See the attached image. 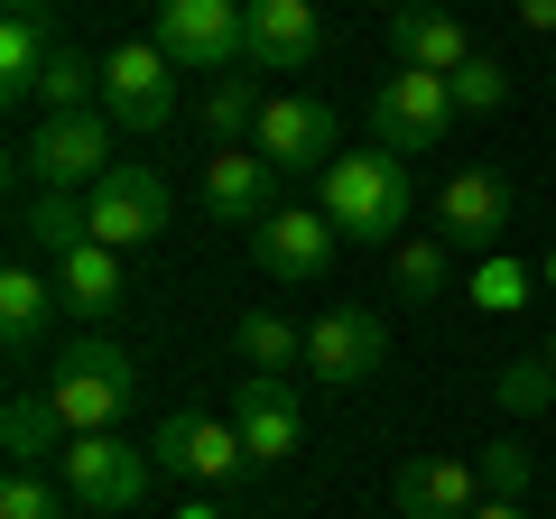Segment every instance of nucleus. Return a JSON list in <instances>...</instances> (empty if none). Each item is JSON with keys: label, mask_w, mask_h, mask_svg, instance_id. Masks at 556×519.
<instances>
[{"label": "nucleus", "mask_w": 556, "mask_h": 519, "mask_svg": "<svg viewBox=\"0 0 556 519\" xmlns=\"http://www.w3.org/2000/svg\"><path fill=\"white\" fill-rule=\"evenodd\" d=\"M371 10H390V20H399V10H417V0H371Z\"/></svg>", "instance_id": "38"}, {"label": "nucleus", "mask_w": 556, "mask_h": 519, "mask_svg": "<svg viewBox=\"0 0 556 519\" xmlns=\"http://www.w3.org/2000/svg\"><path fill=\"white\" fill-rule=\"evenodd\" d=\"M380 353H390V325L371 306H325L306 325V380H325V390H362L380 371Z\"/></svg>", "instance_id": "10"}, {"label": "nucleus", "mask_w": 556, "mask_h": 519, "mask_svg": "<svg viewBox=\"0 0 556 519\" xmlns=\"http://www.w3.org/2000/svg\"><path fill=\"white\" fill-rule=\"evenodd\" d=\"M251 149L278 177H325V167L343 159V121H334V102H316V93H269Z\"/></svg>", "instance_id": "6"}, {"label": "nucleus", "mask_w": 556, "mask_h": 519, "mask_svg": "<svg viewBox=\"0 0 556 519\" xmlns=\"http://www.w3.org/2000/svg\"><path fill=\"white\" fill-rule=\"evenodd\" d=\"M84 241H93V214H84V195H28V204H20V260H38V269H65Z\"/></svg>", "instance_id": "20"}, {"label": "nucleus", "mask_w": 556, "mask_h": 519, "mask_svg": "<svg viewBox=\"0 0 556 519\" xmlns=\"http://www.w3.org/2000/svg\"><path fill=\"white\" fill-rule=\"evenodd\" d=\"M501 232H510V177L501 167H455L437 195V241L445 251H501Z\"/></svg>", "instance_id": "14"}, {"label": "nucleus", "mask_w": 556, "mask_h": 519, "mask_svg": "<svg viewBox=\"0 0 556 519\" xmlns=\"http://www.w3.org/2000/svg\"><path fill=\"white\" fill-rule=\"evenodd\" d=\"M56 298H65V316H112V306L130 298V251H102V241H84V251L56 269Z\"/></svg>", "instance_id": "21"}, {"label": "nucleus", "mask_w": 556, "mask_h": 519, "mask_svg": "<svg viewBox=\"0 0 556 519\" xmlns=\"http://www.w3.org/2000/svg\"><path fill=\"white\" fill-rule=\"evenodd\" d=\"M56 306H65V298H56V279H47L38 260H10V269H0V353H10V362H28Z\"/></svg>", "instance_id": "18"}, {"label": "nucleus", "mask_w": 556, "mask_h": 519, "mask_svg": "<svg viewBox=\"0 0 556 519\" xmlns=\"http://www.w3.org/2000/svg\"><path fill=\"white\" fill-rule=\"evenodd\" d=\"M547 362H556V334H547Z\"/></svg>", "instance_id": "40"}, {"label": "nucleus", "mask_w": 556, "mask_h": 519, "mask_svg": "<svg viewBox=\"0 0 556 519\" xmlns=\"http://www.w3.org/2000/svg\"><path fill=\"white\" fill-rule=\"evenodd\" d=\"M473 473H482V492H492V501H519V492H529V445H482Z\"/></svg>", "instance_id": "31"}, {"label": "nucleus", "mask_w": 556, "mask_h": 519, "mask_svg": "<svg viewBox=\"0 0 556 519\" xmlns=\"http://www.w3.org/2000/svg\"><path fill=\"white\" fill-rule=\"evenodd\" d=\"M547 93H556V65H547Z\"/></svg>", "instance_id": "39"}, {"label": "nucleus", "mask_w": 556, "mask_h": 519, "mask_svg": "<svg viewBox=\"0 0 556 519\" xmlns=\"http://www.w3.org/2000/svg\"><path fill=\"white\" fill-rule=\"evenodd\" d=\"M362 121H371V140L399 149V159H417V149H445V130H455V84L445 75H417V65H399V75L371 84V102H362Z\"/></svg>", "instance_id": "5"}, {"label": "nucleus", "mask_w": 556, "mask_h": 519, "mask_svg": "<svg viewBox=\"0 0 556 519\" xmlns=\"http://www.w3.org/2000/svg\"><path fill=\"white\" fill-rule=\"evenodd\" d=\"M316 204L325 223H334L343 241H399L417 223V167L399 159V149H343L334 167L316 177Z\"/></svg>", "instance_id": "1"}, {"label": "nucleus", "mask_w": 556, "mask_h": 519, "mask_svg": "<svg viewBox=\"0 0 556 519\" xmlns=\"http://www.w3.org/2000/svg\"><path fill=\"white\" fill-rule=\"evenodd\" d=\"M538 288H556V251H547V260H538Z\"/></svg>", "instance_id": "37"}, {"label": "nucleus", "mask_w": 556, "mask_h": 519, "mask_svg": "<svg viewBox=\"0 0 556 519\" xmlns=\"http://www.w3.org/2000/svg\"><path fill=\"white\" fill-rule=\"evenodd\" d=\"M149 455H159V473H177V482H195V492H214V482H232L241 464H251V445H241L232 418H195V408H177V418H159Z\"/></svg>", "instance_id": "9"}, {"label": "nucleus", "mask_w": 556, "mask_h": 519, "mask_svg": "<svg viewBox=\"0 0 556 519\" xmlns=\"http://www.w3.org/2000/svg\"><path fill=\"white\" fill-rule=\"evenodd\" d=\"M390 501H399V519H473L482 510V473L464 455H408L390 473Z\"/></svg>", "instance_id": "16"}, {"label": "nucleus", "mask_w": 556, "mask_h": 519, "mask_svg": "<svg viewBox=\"0 0 556 519\" xmlns=\"http://www.w3.org/2000/svg\"><path fill=\"white\" fill-rule=\"evenodd\" d=\"M260 102H269V93H260L251 75H214V84H204V140H214V149H251Z\"/></svg>", "instance_id": "24"}, {"label": "nucleus", "mask_w": 556, "mask_h": 519, "mask_svg": "<svg viewBox=\"0 0 556 519\" xmlns=\"http://www.w3.org/2000/svg\"><path fill=\"white\" fill-rule=\"evenodd\" d=\"M38 390H47V408L65 418V436H112V427L130 418V400H139V362L121 353V343L84 334V343L56 353V371H47Z\"/></svg>", "instance_id": "2"}, {"label": "nucleus", "mask_w": 556, "mask_h": 519, "mask_svg": "<svg viewBox=\"0 0 556 519\" xmlns=\"http://www.w3.org/2000/svg\"><path fill=\"white\" fill-rule=\"evenodd\" d=\"M38 102H47V112H102V56H84V47H56V56H47Z\"/></svg>", "instance_id": "26"}, {"label": "nucleus", "mask_w": 556, "mask_h": 519, "mask_svg": "<svg viewBox=\"0 0 556 519\" xmlns=\"http://www.w3.org/2000/svg\"><path fill=\"white\" fill-rule=\"evenodd\" d=\"M334 241L343 232L325 223V204H278V214L251 232V260L269 269L278 288H316L325 269H334Z\"/></svg>", "instance_id": "11"}, {"label": "nucleus", "mask_w": 556, "mask_h": 519, "mask_svg": "<svg viewBox=\"0 0 556 519\" xmlns=\"http://www.w3.org/2000/svg\"><path fill=\"white\" fill-rule=\"evenodd\" d=\"M65 418H56V408H47V390H20V400H10V408H0V455H10V464H38V455H65Z\"/></svg>", "instance_id": "25"}, {"label": "nucleus", "mask_w": 556, "mask_h": 519, "mask_svg": "<svg viewBox=\"0 0 556 519\" xmlns=\"http://www.w3.org/2000/svg\"><path fill=\"white\" fill-rule=\"evenodd\" d=\"M464 298H473L482 316H519V306L538 298V269H529V260H510V251H492L473 279H464Z\"/></svg>", "instance_id": "27"}, {"label": "nucleus", "mask_w": 556, "mask_h": 519, "mask_svg": "<svg viewBox=\"0 0 556 519\" xmlns=\"http://www.w3.org/2000/svg\"><path fill=\"white\" fill-rule=\"evenodd\" d=\"M149 38L177 56V75H232L241 65V0H159Z\"/></svg>", "instance_id": "8"}, {"label": "nucleus", "mask_w": 556, "mask_h": 519, "mask_svg": "<svg viewBox=\"0 0 556 519\" xmlns=\"http://www.w3.org/2000/svg\"><path fill=\"white\" fill-rule=\"evenodd\" d=\"M390 47H399V65H417V75H455V65L473 56L464 20H455V10H437V0L399 10V20H390Z\"/></svg>", "instance_id": "19"}, {"label": "nucleus", "mask_w": 556, "mask_h": 519, "mask_svg": "<svg viewBox=\"0 0 556 519\" xmlns=\"http://www.w3.org/2000/svg\"><path fill=\"white\" fill-rule=\"evenodd\" d=\"M102 112L112 130H167L177 121V56L159 38H130L102 56Z\"/></svg>", "instance_id": "7"}, {"label": "nucleus", "mask_w": 556, "mask_h": 519, "mask_svg": "<svg viewBox=\"0 0 556 519\" xmlns=\"http://www.w3.org/2000/svg\"><path fill=\"white\" fill-rule=\"evenodd\" d=\"M149 473H159V455L130 445L121 427L112 436H65V455H56V492L75 501V510H93V519H121L149 492Z\"/></svg>", "instance_id": "4"}, {"label": "nucleus", "mask_w": 556, "mask_h": 519, "mask_svg": "<svg viewBox=\"0 0 556 519\" xmlns=\"http://www.w3.org/2000/svg\"><path fill=\"white\" fill-rule=\"evenodd\" d=\"M519 20H529L538 38H556V0H519Z\"/></svg>", "instance_id": "33"}, {"label": "nucleus", "mask_w": 556, "mask_h": 519, "mask_svg": "<svg viewBox=\"0 0 556 519\" xmlns=\"http://www.w3.org/2000/svg\"><path fill=\"white\" fill-rule=\"evenodd\" d=\"M473 519H529V510H519V501H482Z\"/></svg>", "instance_id": "34"}, {"label": "nucleus", "mask_w": 556, "mask_h": 519, "mask_svg": "<svg viewBox=\"0 0 556 519\" xmlns=\"http://www.w3.org/2000/svg\"><path fill=\"white\" fill-rule=\"evenodd\" d=\"M445 84H455V112H501V102H510V75H501V56H464Z\"/></svg>", "instance_id": "29"}, {"label": "nucleus", "mask_w": 556, "mask_h": 519, "mask_svg": "<svg viewBox=\"0 0 556 519\" xmlns=\"http://www.w3.org/2000/svg\"><path fill=\"white\" fill-rule=\"evenodd\" d=\"M177 519H223V510H214V501H204V492H195V501H186V510H177Z\"/></svg>", "instance_id": "36"}, {"label": "nucleus", "mask_w": 556, "mask_h": 519, "mask_svg": "<svg viewBox=\"0 0 556 519\" xmlns=\"http://www.w3.org/2000/svg\"><path fill=\"white\" fill-rule=\"evenodd\" d=\"M547 400H556V362H547V353L501 362V408H510V418H538Z\"/></svg>", "instance_id": "28"}, {"label": "nucleus", "mask_w": 556, "mask_h": 519, "mask_svg": "<svg viewBox=\"0 0 556 519\" xmlns=\"http://www.w3.org/2000/svg\"><path fill=\"white\" fill-rule=\"evenodd\" d=\"M316 47H325L316 0H241V65L251 75H298V65H316Z\"/></svg>", "instance_id": "13"}, {"label": "nucleus", "mask_w": 556, "mask_h": 519, "mask_svg": "<svg viewBox=\"0 0 556 519\" xmlns=\"http://www.w3.org/2000/svg\"><path fill=\"white\" fill-rule=\"evenodd\" d=\"M232 353L251 362V371H269V380H288V371H306V325H288L278 306H260V316H241V334H232Z\"/></svg>", "instance_id": "23"}, {"label": "nucleus", "mask_w": 556, "mask_h": 519, "mask_svg": "<svg viewBox=\"0 0 556 519\" xmlns=\"http://www.w3.org/2000/svg\"><path fill=\"white\" fill-rule=\"evenodd\" d=\"M204 214L260 232V223L278 214V167L260 159V149H204Z\"/></svg>", "instance_id": "15"}, {"label": "nucleus", "mask_w": 556, "mask_h": 519, "mask_svg": "<svg viewBox=\"0 0 556 519\" xmlns=\"http://www.w3.org/2000/svg\"><path fill=\"white\" fill-rule=\"evenodd\" d=\"M47 10H56V0H10V20H47Z\"/></svg>", "instance_id": "35"}, {"label": "nucleus", "mask_w": 556, "mask_h": 519, "mask_svg": "<svg viewBox=\"0 0 556 519\" xmlns=\"http://www.w3.org/2000/svg\"><path fill=\"white\" fill-rule=\"evenodd\" d=\"M84 214H93L102 251H139V241L167 232V177H159V167H112V177L84 195Z\"/></svg>", "instance_id": "12"}, {"label": "nucleus", "mask_w": 556, "mask_h": 519, "mask_svg": "<svg viewBox=\"0 0 556 519\" xmlns=\"http://www.w3.org/2000/svg\"><path fill=\"white\" fill-rule=\"evenodd\" d=\"M445 269H455V260H445L437 232H427V241H399V288H408V298H437Z\"/></svg>", "instance_id": "30"}, {"label": "nucleus", "mask_w": 556, "mask_h": 519, "mask_svg": "<svg viewBox=\"0 0 556 519\" xmlns=\"http://www.w3.org/2000/svg\"><path fill=\"white\" fill-rule=\"evenodd\" d=\"M112 112H47L38 130L20 140V177L28 195H93L112 177Z\"/></svg>", "instance_id": "3"}, {"label": "nucleus", "mask_w": 556, "mask_h": 519, "mask_svg": "<svg viewBox=\"0 0 556 519\" xmlns=\"http://www.w3.org/2000/svg\"><path fill=\"white\" fill-rule=\"evenodd\" d=\"M56 28L47 20H0V102H38L47 84V56H56Z\"/></svg>", "instance_id": "22"}, {"label": "nucleus", "mask_w": 556, "mask_h": 519, "mask_svg": "<svg viewBox=\"0 0 556 519\" xmlns=\"http://www.w3.org/2000/svg\"><path fill=\"white\" fill-rule=\"evenodd\" d=\"M56 501L65 492H47L28 464H10V482H0V519H56Z\"/></svg>", "instance_id": "32"}, {"label": "nucleus", "mask_w": 556, "mask_h": 519, "mask_svg": "<svg viewBox=\"0 0 556 519\" xmlns=\"http://www.w3.org/2000/svg\"><path fill=\"white\" fill-rule=\"evenodd\" d=\"M232 427H241V445H251V464H288V455H298V436H306L298 390H288V380H269V371H241Z\"/></svg>", "instance_id": "17"}]
</instances>
